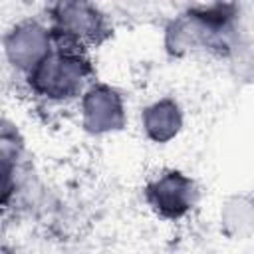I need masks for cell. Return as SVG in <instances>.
<instances>
[{"label": "cell", "mask_w": 254, "mask_h": 254, "mask_svg": "<svg viewBox=\"0 0 254 254\" xmlns=\"http://www.w3.org/2000/svg\"><path fill=\"white\" fill-rule=\"evenodd\" d=\"M91 65L83 52L56 46L30 71V85L50 99H69L79 93L83 79L89 75Z\"/></svg>", "instance_id": "1"}]
</instances>
